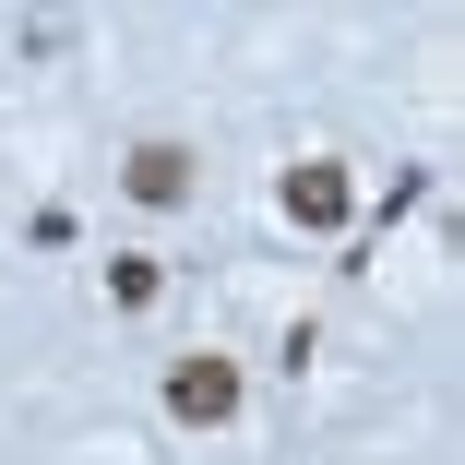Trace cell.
Instances as JSON below:
<instances>
[{
  "label": "cell",
  "instance_id": "1",
  "mask_svg": "<svg viewBox=\"0 0 465 465\" xmlns=\"http://www.w3.org/2000/svg\"><path fill=\"white\" fill-rule=\"evenodd\" d=\"M167 418H179V430H227V418H239V358H215V346L179 358V370H167Z\"/></svg>",
  "mask_w": 465,
  "mask_h": 465
},
{
  "label": "cell",
  "instance_id": "2",
  "mask_svg": "<svg viewBox=\"0 0 465 465\" xmlns=\"http://www.w3.org/2000/svg\"><path fill=\"white\" fill-rule=\"evenodd\" d=\"M120 192H132L143 215H179V203H192V143H167V132L132 143V155H120Z\"/></svg>",
  "mask_w": 465,
  "mask_h": 465
},
{
  "label": "cell",
  "instance_id": "3",
  "mask_svg": "<svg viewBox=\"0 0 465 465\" xmlns=\"http://www.w3.org/2000/svg\"><path fill=\"white\" fill-rule=\"evenodd\" d=\"M287 215L299 227H346V167H287Z\"/></svg>",
  "mask_w": 465,
  "mask_h": 465
},
{
  "label": "cell",
  "instance_id": "4",
  "mask_svg": "<svg viewBox=\"0 0 465 465\" xmlns=\"http://www.w3.org/2000/svg\"><path fill=\"white\" fill-rule=\"evenodd\" d=\"M155 287H167V274H155L143 251H120V262H108V299H120V311H155Z\"/></svg>",
  "mask_w": 465,
  "mask_h": 465
}]
</instances>
